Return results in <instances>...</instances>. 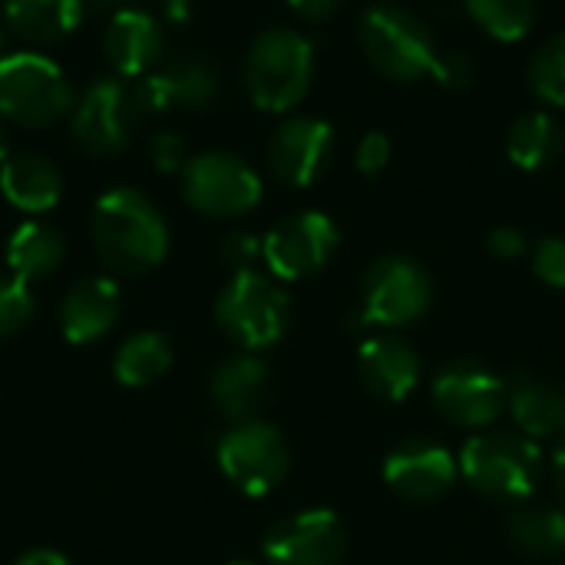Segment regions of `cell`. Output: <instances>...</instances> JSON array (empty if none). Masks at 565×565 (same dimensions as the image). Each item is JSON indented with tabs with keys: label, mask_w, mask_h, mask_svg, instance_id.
Masks as SVG:
<instances>
[{
	"label": "cell",
	"mask_w": 565,
	"mask_h": 565,
	"mask_svg": "<svg viewBox=\"0 0 565 565\" xmlns=\"http://www.w3.org/2000/svg\"><path fill=\"white\" fill-rule=\"evenodd\" d=\"M182 195L209 218H238L262 202V179L232 152H199L182 169Z\"/></svg>",
	"instance_id": "obj_8"
},
{
	"label": "cell",
	"mask_w": 565,
	"mask_h": 565,
	"mask_svg": "<svg viewBox=\"0 0 565 565\" xmlns=\"http://www.w3.org/2000/svg\"><path fill=\"white\" fill-rule=\"evenodd\" d=\"M430 301H434V281L427 268L407 255H384L364 275L358 324L404 328L420 321Z\"/></svg>",
	"instance_id": "obj_7"
},
{
	"label": "cell",
	"mask_w": 565,
	"mask_h": 565,
	"mask_svg": "<svg viewBox=\"0 0 565 565\" xmlns=\"http://www.w3.org/2000/svg\"><path fill=\"white\" fill-rule=\"evenodd\" d=\"M232 565H252V563H232Z\"/></svg>",
	"instance_id": "obj_43"
},
{
	"label": "cell",
	"mask_w": 565,
	"mask_h": 565,
	"mask_svg": "<svg viewBox=\"0 0 565 565\" xmlns=\"http://www.w3.org/2000/svg\"><path fill=\"white\" fill-rule=\"evenodd\" d=\"M334 156V129L321 116H288L268 139V169L291 189L315 185Z\"/></svg>",
	"instance_id": "obj_13"
},
{
	"label": "cell",
	"mask_w": 565,
	"mask_h": 565,
	"mask_svg": "<svg viewBox=\"0 0 565 565\" xmlns=\"http://www.w3.org/2000/svg\"><path fill=\"white\" fill-rule=\"evenodd\" d=\"M341 232L324 212H298L281 218L262 242V258L275 278L298 281L321 271L338 252Z\"/></svg>",
	"instance_id": "obj_11"
},
{
	"label": "cell",
	"mask_w": 565,
	"mask_h": 565,
	"mask_svg": "<svg viewBox=\"0 0 565 565\" xmlns=\"http://www.w3.org/2000/svg\"><path fill=\"white\" fill-rule=\"evenodd\" d=\"M553 477H556V493H559L565 510V444H559V450L553 457Z\"/></svg>",
	"instance_id": "obj_39"
},
{
	"label": "cell",
	"mask_w": 565,
	"mask_h": 565,
	"mask_svg": "<svg viewBox=\"0 0 565 565\" xmlns=\"http://www.w3.org/2000/svg\"><path fill=\"white\" fill-rule=\"evenodd\" d=\"M0 192L13 209L36 215L60 202L63 179L50 159L36 152H17V156H7L0 166Z\"/></svg>",
	"instance_id": "obj_21"
},
{
	"label": "cell",
	"mask_w": 565,
	"mask_h": 565,
	"mask_svg": "<svg viewBox=\"0 0 565 565\" xmlns=\"http://www.w3.org/2000/svg\"><path fill=\"white\" fill-rule=\"evenodd\" d=\"M215 318L235 344H242L245 351H262L285 334L291 305L271 278L245 268L235 271L232 281L222 288L215 301Z\"/></svg>",
	"instance_id": "obj_6"
},
{
	"label": "cell",
	"mask_w": 565,
	"mask_h": 565,
	"mask_svg": "<svg viewBox=\"0 0 565 565\" xmlns=\"http://www.w3.org/2000/svg\"><path fill=\"white\" fill-rule=\"evenodd\" d=\"M533 271L540 275V281H546L550 288L565 291V238H543L533 248Z\"/></svg>",
	"instance_id": "obj_31"
},
{
	"label": "cell",
	"mask_w": 565,
	"mask_h": 565,
	"mask_svg": "<svg viewBox=\"0 0 565 565\" xmlns=\"http://www.w3.org/2000/svg\"><path fill=\"white\" fill-rule=\"evenodd\" d=\"M166 13H169V20H185L189 17V0H166Z\"/></svg>",
	"instance_id": "obj_41"
},
{
	"label": "cell",
	"mask_w": 565,
	"mask_h": 565,
	"mask_svg": "<svg viewBox=\"0 0 565 565\" xmlns=\"http://www.w3.org/2000/svg\"><path fill=\"white\" fill-rule=\"evenodd\" d=\"M119 311H122V298H119L116 281L109 278L76 281L60 305L63 338L73 344H89L119 321Z\"/></svg>",
	"instance_id": "obj_19"
},
{
	"label": "cell",
	"mask_w": 565,
	"mask_h": 565,
	"mask_svg": "<svg viewBox=\"0 0 565 565\" xmlns=\"http://www.w3.org/2000/svg\"><path fill=\"white\" fill-rule=\"evenodd\" d=\"M63 258H66L63 235L43 222H23L7 242V265L13 278H20L23 285L53 275L63 265Z\"/></svg>",
	"instance_id": "obj_24"
},
{
	"label": "cell",
	"mask_w": 565,
	"mask_h": 565,
	"mask_svg": "<svg viewBox=\"0 0 565 565\" xmlns=\"http://www.w3.org/2000/svg\"><path fill=\"white\" fill-rule=\"evenodd\" d=\"M470 20L500 43L523 40L536 23V0H463Z\"/></svg>",
	"instance_id": "obj_28"
},
{
	"label": "cell",
	"mask_w": 565,
	"mask_h": 565,
	"mask_svg": "<svg viewBox=\"0 0 565 565\" xmlns=\"http://www.w3.org/2000/svg\"><path fill=\"white\" fill-rule=\"evenodd\" d=\"M262 255V242L252 235V232H232L225 242H222V258L235 268V271H245L252 268V262Z\"/></svg>",
	"instance_id": "obj_35"
},
{
	"label": "cell",
	"mask_w": 565,
	"mask_h": 565,
	"mask_svg": "<svg viewBox=\"0 0 565 565\" xmlns=\"http://www.w3.org/2000/svg\"><path fill=\"white\" fill-rule=\"evenodd\" d=\"M149 152H152V166H156L159 172H182L185 162H189V156H185V139H182L179 132H159V136H152Z\"/></svg>",
	"instance_id": "obj_34"
},
{
	"label": "cell",
	"mask_w": 565,
	"mask_h": 565,
	"mask_svg": "<svg viewBox=\"0 0 565 565\" xmlns=\"http://www.w3.org/2000/svg\"><path fill=\"white\" fill-rule=\"evenodd\" d=\"M103 50L119 76H146L156 70V60L162 53V30L146 10H122L113 13L103 33Z\"/></svg>",
	"instance_id": "obj_18"
},
{
	"label": "cell",
	"mask_w": 565,
	"mask_h": 565,
	"mask_svg": "<svg viewBox=\"0 0 565 565\" xmlns=\"http://www.w3.org/2000/svg\"><path fill=\"white\" fill-rule=\"evenodd\" d=\"M218 467L242 493L265 497L288 477L291 457L285 437L271 424L245 420L222 437Z\"/></svg>",
	"instance_id": "obj_9"
},
{
	"label": "cell",
	"mask_w": 565,
	"mask_h": 565,
	"mask_svg": "<svg viewBox=\"0 0 565 565\" xmlns=\"http://www.w3.org/2000/svg\"><path fill=\"white\" fill-rule=\"evenodd\" d=\"M169 364H172V344L156 331H142L119 348L113 371L126 387H149L169 371Z\"/></svg>",
	"instance_id": "obj_27"
},
{
	"label": "cell",
	"mask_w": 565,
	"mask_h": 565,
	"mask_svg": "<svg viewBox=\"0 0 565 565\" xmlns=\"http://www.w3.org/2000/svg\"><path fill=\"white\" fill-rule=\"evenodd\" d=\"M507 407L530 440L565 437V391L536 374H516L507 384Z\"/></svg>",
	"instance_id": "obj_20"
},
{
	"label": "cell",
	"mask_w": 565,
	"mask_h": 565,
	"mask_svg": "<svg viewBox=\"0 0 565 565\" xmlns=\"http://www.w3.org/2000/svg\"><path fill=\"white\" fill-rule=\"evenodd\" d=\"M315 83L311 40L291 26H271L255 36L245 56V89L265 113L295 109Z\"/></svg>",
	"instance_id": "obj_2"
},
{
	"label": "cell",
	"mask_w": 565,
	"mask_h": 565,
	"mask_svg": "<svg viewBox=\"0 0 565 565\" xmlns=\"http://www.w3.org/2000/svg\"><path fill=\"white\" fill-rule=\"evenodd\" d=\"M86 0H3L7 26L26 43H56L83 20Z\"/></svg>",
	"instance_id": "obj_23"
},
{
	"label": "cell",
	"mask_w": 565,
	"mask_h": 565,
	"mask_svg": "<svg viewBox=\"0 0 565 565\" xmlns=\"http://www.w3.org/2000/svg\"><path fill=\"white\" fill-rule=\"evenodd\" d=\"M434 79L447 89H467L473 83V60L463 53V50H447V53H437L434 60Z\"/></svg>",
	"instance_id": "obj_32"
},
{
	"label": "cell",
	"mask_w": 565,
	"mask_h": 565,
	"mask_svg": "<svg viewBox=\"0 0 565 565\" xmlns=\"http://www.w3.org/2000/svg\"><path fill=\"white\" fill-rule=\"evenodd\" d=\"M93 10H109V13H122V10H132L136 0H86Z\"/></svg>",
	"instance_id": "obj_40"
},
{
	"label": "cell",
	"mask_w": 565,
	"mask_h": 565,
	"mask_svg": "<svg viewBox=\"0 0 565 565\" xmlns=\"http://www.w3.org/2000/svg\"><path fill=\"white\" fill-rule=\"evenodd\" d=\"M563 126L556 116L550 113H526L510 126L507 136V156L513 166L526 169V172H540L546 166H553L563 152Z\"/></svg>",
	"instance_id": "obj_25"
},
{
	"label": "cell",
	"mask_w": 565,
	"mask_h": 565,
	"mask_svg": "<svg viewBox=\"0 0 565 565\" xmlns=\"http://www.w3.org/2000/svg\"><path fill=\"white\" fill-rule=\"evenodd\" d=\"M387 487L411 503H434L457 483V460L434 440H404L384 460Z\"/></svg>",
	"instance_id": "obj_16"
},
{
	"label": "cell",
	"mask_w": 565,
	"mask_h": 565,
	"mask_svg": "<svg viewBox=\"0 0 565 565\" xmlns=\"http://www.w3.org/2000/svg\"><path fill=\"white\" fill-rule=\"evenodd\" d=\"M358 40L371 66L394 83L427 76L437 60L430 26L401 3H371L358 20Z\"/></svg>",
	"instance_id": "obj_3"
},
{
	"label": "cell",
	"mask_w": 565,
	"mask_h": 565,
	"mask_svg": "<svg viewBox=\"0 0 565 565\" xmlns=\"http://www.w3.org/2000/svg\"><path fill=\"white\" fill-rule=\"evenodd\" d=\"M437 411L467 430H487L507 411V381L473 361H454L434 377Z\"/></svg>",
	"instance_id": "obj_12"
},
{
	"label": "cell",
	"mask_w": 565,
	"mask_h": 565,
	"mask_svg": "<svg viewBox=\"0 0 565 565\" xmlns=\"http://www.w3.org/2000/svg\"><path fill=\"white\" fill-rule=\"evenodd\" d=\"M139 113H169V109H205L218 96V70L205 56H175L159 70L139 76L132 89Z\"/></svg>",
	"instance_id": "obj_15"
},
{
	"label": "cell",
	"mask_w": 565,
	"mask_h": 565,
	"mask_svg": "<svg viewBox=\"0 0 565 565\" xmlns=\"http://www.w3.org/2000/svg\"><path fill=\"white\" fill-rule=\"evenodd\" d=\"M136 116H139L136 96L119 79L106 76V79L89 83V89L76 103L70 132H73V142L86 156L109 159L129 146Z\"/></svg>",
	"instance_id": "obj_10"
},
{
	"label": "cell",
	"mask_w": 565,
	"mask_h": 565,
	"mask_svg": "<svg viewBox=\"0 0 565 565\" xmlns=\"http://www.w3.org/2000/svg\"><path fill=\"white\" fill-rule=\"evenodd\" d=\"M30 318H33L30 288L13 275H0V341L13 338Z\"/></svg>",
	"instance_id": "obj_30"
},
{
	"label": "cell",
	"mask_w": 565,
	"mask_h": 565,
	"mask_svg": "<svg viewBox=\"0 0 565 565\" xmlns=\"http://www.w3.org/2000/svg\"><path fill=\"white\" fill-rule=\"evenodd\" d=\"M288 7H291V13H295L298 20L321 23V20L334 17V13L344 7V0H288Z\"/></svg>",
	"instance_id": "obj_37"
},
{
	"label": "cell",
	"mask_w": 565,
	"mask_h": 565,
	"mask_svg": "<svg viewBox=\"0 0 565 565\" xmlns=\"http://www.w3.org/2000/svg\"><path fill=\"white\" fill-rule=\"evenodd\" d=\"M13 565H70L60 553H53V550H33V553H26V556H20Z\"/></svg>",
	"instance_id": "obj_38"
},
{
	"label": "cell",
	"mask_w": 565,
	"mask_h": 565,
	"mask_svg": "<svg viewBox=\"0 0 565 565\" xmlns=\"http://www.w3.org/2000/svg\"><path fill=\"white\" fill-rule=\"evenodd\" d=\"M387 162H391V139H387L384 132H367V136H361L358 152H354V166H358V172H364V175H377V172H384V169H387Z\"/></svg>",
	"instance_id": "obj_33"
},
{
	"label": "cell",
	"mask_w": 565,
	"mask_h": 565,
	"mask_svg": "<svg viewBox=\"0 0 565 565\" xmlns=\"http://www.w3.org/2000/svg\"><path fill=\"white\" fill-rule=\"evenodd\" d=\"M463 480L487 500L523 503L543 477L540 450L523 434H477L460 454Z\"/></svg>",
	"instance_id": "obj_4"
},
{
	"label": "cell",
	"mask_w": 565,
	"mask_h": 565,
	"mask_svg": "<svg viewBox=\"0 0 565 565\" xmlns=\"http://www.w3.org/2000/svg\"><path fill=\"white\" fill-rule=\"evenodd\" d=\"M487 245H490V252L497 258H520L526 252V235L520 228H513V225H500V228L490 232Z\"/></svg>",
	"instance_id": "obj_36"
},
{
	"label": "cell",
	"mask_w": 565,
	"mask_h": 565,
	"mask_svg": "<svg viewBox=\"0 0 565 565\" xmlns=\"http://www.w3.org/2000/svg\"><path fill=\"white\" fill-rule=\"evenodd\" d=\"M348 553V533L331 510H305L281 520L265 536L271 565H338Z\"/></svg>",
	"instance_id": "obj_14"
},
{
	"label": "cell",
	"mask_w": 565,
	"mask_h": 565,
	"mask_svg": "<svg viewBox=\"0 0 565 565\" xmlns=\"http://www.w3.org/2000/svg\"><path fill=\"white\" fill-rule=\"evenodd\" d=\"M93 245L109 271L142 275L169 252V225L162 212L136 189H109L93 209Z\"/></svg>",
	"instance_id": "obj_1"
},
{
	"label": "cell",
	"mask_w": 565,
	"mask_h": 565,
	"mask_svg": "<svg viewBox=\"0 0 565 565\" xmlns=\"http://www.w3.org/2000/svg\"><path fill=\"white\" fill-rule=\"evenodd\" d=\"M507 533L513 546L533 559H550L565 553V510L550 503L520 507L507 520Z\"/></svg>",
	"instance_id": "obj_26"
},
{
	"label": "cell",
	"mask_w": 565,
	"mask_h": 565,
	"mask_svg": "<svg viewBox=\"0 0 565 565\" xmlns=\"http://www.w3.org/2000/svg\"><path fill=\"white\" fill-rule=\"evenodd\" d=\"M533 96L550 106H565V33L550 36L530 60L526 70Z\"/></svg>",
	"instance_id": "obj_29"
},
{
	"label": "cell",
	"mask_w": 565,
	"mask_h": 565,
	"mask_svg": "<svg viewBox=\"0 0 565 565\" xmlns=\"http://www.w3.org/2000/svg\"><path fill=\"white\" fill-rule=\"evenodd\" d=\"M7 159V129H3V119H0V162Z\"/></svg>",
	"instance_id": "obj_42"
},
{
	"label": "cell",
	"mask_w": 565,
	"mask_h": 565,
	"mask_svg": "<svg viewBox=\"0 0 565 565\" xmlns=\"http://www.w3.org/2000/svg\"><path fill=\"white\" fill-rule=\"evenodd\" d=\"M265 397H268V367L258 358L238 354L215 367L212 401L228 420H235V424L255 420Z\"/></svg>",
	"instance_id": "obj_22"
},
{
	"label": "cell",
	"mask_w": 565,
	"mask_h": 565,
	"mask_svg": "<svg viewBox=\"0 0 565 565\" xmlns=\"http://www.w3.org/2000/svg\"><path fill=\"white\" fill-rule=\"evenodd\" d=\"M73 109V86L66 73L40 53H10L0 56V116L26 126L43 129L63 119Z\"/></svg>",
	"instance_id": "obj_5"
},
{
	"label": "cell",
	"mask_w": 565,
	"mask_h": 565,
	"mask_svg": "<svg viewBox=\"0 0 565 565\" xmlns=\"http://www.w3.org/2000/svg\"><path fill=\"white\" fill-rule=\"evenodd\" d=\"M358 371L381 401H404L420 381V358L404 338L374 334L358 351Z\"/></svg>",
	"instance_id": "obj_17"
}]
</instances>
